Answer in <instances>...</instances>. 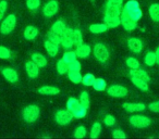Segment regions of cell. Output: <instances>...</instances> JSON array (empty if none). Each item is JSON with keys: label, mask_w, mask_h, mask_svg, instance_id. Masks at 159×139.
I'll list each match as a JSON object with an SVG mask.
<instances>
[{"label": "cell", "mask_w": 159, "mask_h": 139, "mask_svg": "<svg viewBox=\"0 0 159 139\" xmlns=\"http://www.w3.org/2000/svg\"><path fill=\"white\" fill-rule=\"evenodd\" d=\"M66 108L68 110L72 113V115L76 119H82L86 115V108L81 104V102L77 101L75 98H70L66 102Z\"/></svg>", "instance_id": "obj_1"}, {"label": "cell", "mask_w": 159, "mask_h": 139, "mask_svg": "<svg viewBox=\"0 0 159 139\" xmlns=\"http://www.w3.org/2000/svg\"><path fill=\"white\" fill-rule=\"evenodd\" d=\"M124 10L135 21H139L142 18V15H143L141 8H139V5L136 0H130V1H128L125 7H124Z\"/></svg>", "instance_id": "obj_2"}, {"label": "cell", "mask_w": 159, "mask_h": 139, "mask_svg": "<svg viewBox=\"0 0 159 139\" xmlns=\"http://www.w3.org/2000/svg\"><path fill=\"white\" fill-rule=\"evenodd\" d=\"M39 113L40 111L37 106H34V104L27 106L23 110V119L27 123H34L39 116Z\"/></svg>", "instance_id": "obj_3"}, {"label": "cell", "mask_w": 159, "mask_h": 139, "mask_svg": "<svg viewBox=\"0 0 159 139\" xmlns=\"http://www.w3.org/2000/svg\"><path fill=\"white\" fill-rule=\"evenodd\" d=\"M16 15L14 14H10L1 23V25H0V32H1V34H5V35L10 34L16 28Z\"/></svg>", "instance_id": "obj_4"}, {"label": "cell", "mask_w": 159, "mask_h": 139, "mask_svg": "<svg viewBox=\"0 0 159 139\" xmlns=\"http://www.w3.org/2000/svg\"><path fill=\"white\" fill-rule=\"evenodd\" d=\"M94 55L99 62L104 63L109 59V50L104 44H96L94 47Z\"/></svg>", "instance_id": "obj_5"}, {"label": "cell", "mask_w": 159, "mask_h": 139, "mask_svg": "<svg viewBox=\"0 0 159 139\" xmlns=\"http://www.w3.org/2000/svg\"><path fill=\"white\" fill-rule=\"evenodd\" d=\"M130 123L136 128H146L150 125L152 121L149 117L144 116V115H132L130 117Z\"/></svg>", "instance_id": "obj_6"}, {"label": "cell", "mask_w": 159, "mask_h": 139, "mask_svg": "<svg viewBox=\"0 0 159 139\" xmlns=\"http://www.w3.org/2000/svg\"><path fill=\"white\" fill-rule=\"evenodd\" d=\"M72 113L69 110H59L57 111L55 115V119L59 125H68L69 123H71L73 119Z\"/></svg>", "instance_id": "obj_7"}, {"label": "cell", "mask_w": 159, "mask_h": 139, "mask_svg": "<svg viewBox=\"0 0 159 139\" xmlns=\"http://www.w3.org/2000/svg\"><path fill=\"white\" fill-rule=\"evenodd\" d=\"M121 24L124 27L125 31H134L137 27V21L133 20L128 13H126L125 10H122L121 13Z\"/></svg>", "instance_id": "obj_8"}, {"label": "cell", "mask_w": 159, "mask_h": 139, "mask_svg": "<svg viewBox=\"0 0 159 139\" xmlns=\"http://www.w3.org/2000/svg\"><path fill=\"white\" fill-rule=\"evenodd\" d=\"M73 33H74V29L66 28V31L61 35V42H60V45H62L63 48L70 49L74 46V42H73Z\"/></svg>", "instance_id": "obj_9"}, {"label": "cell", "mask_w": 159, "mask_h": 139, "mask_svg": "<svg viewBox=\"0 0 159 139\" xmlns=\"http://www.w3.org/2000/svg\"><path fill=\"white\" fill-rule=\"evenodd\" d=\"M108 95L115 98H123L128 96V89L121 85H112L108 88Z\"/></svg>", "instance_id": "obj_10"}, {"label": "cell", "mask_w": 159, "mask_h": 139, "mask_svg": "<svg viewBox=\"0 0 159 139\" xmlns=\"http://www.w3.org/2000/svg\"><path fill=\"white\" fill-rule=\"evenodd\" d=\"M58 9H59L58 2L56 1V0H51V1H49V2L44 7L43 12H44L45 16H47V18H51V16H53L56 13H57Z\"/></svg>", "instance_id": "obj_11"}, {"label": "cell", "mask_w": 159, "mask_h": 139, "mask_svg": "<svg viewBox=\"0 0 159 139\" xmlns=\"http://www.w3.org/2000/svg\"><path fill=\"white\" fill-rule=\"evenodd\" d=\"M123 109L128 112L132 113V112H141V111H144L146 109V106L144 103H141V102H125V103L122 104Z\"/></svg>", "instance_id": "obj_12"}, {"label": "cell", "mask_w": 159, "mask_h": 139, "mask_svg": "<svg viewBox=\"0 0 159 139\" xmlns=\"http://www.w3.org/2000/svg\"><path fill=\"white\" fill-rule=\"evenodd\" d=\"M25 70L27 75L31 78H36L39 74V66L33 61H29L25 63Z\"/></svg>", "instance_id": "obj_13"}, {"label": "cell", "mask_w": 159, "mask_h": 139, "mask_svg": "<svg viewBox=\"0 0 159 139\" xmlns=\"http://www.w3.org/2000/svg\"><path fill=\"white\" fill-rule=\"evenodd\" d=\"M128 46L132 52L139 53L142 51V49H143V42H142V40L139 39V38L132 37L128 40Z\"/></svg>", "instance_id": "obj_14"}, {"label": "cell", "mask_w": 159, "mask_h": 139, "mask_svg": "<svg viewBox=\"0 0 159 139\" xmlns=\"http://www.w3.org/2000/svg\"><path fill=\"white\" fill-rule=\"evenodd\" d=\"M2 75L8 82L10 83H16L19 80V75L16 73V70L13 68H10V67H6L2 70Z\"/></svg>", "instance_id": "obj_15"}, {"label": "cell", "mask_w": 159, "mask_h": 139, "mask_svg": "<svg viewBox=\"0 0 159 139\" xmlns=\"http://www.w3.org/2000/svg\"><path fill=\"white\" fill-rule=\"evenodd\" d=\"M91 51H92V49H91V47H89V45L81 44L80 46L76 47L75 53H76V57L84 59V58H87L89 54H91Z\"/></svg>", "instance_id": "obj_16"}, {"label": "cell", "mask_w": 159, "mask_h": 139, "mask_svg": "<svg viewBox=\"0 0 159 139\" xmlns=\"http://www.w3.org/2000/svg\"><path fill=\"white\" fill-rule=\"evenodd\" d=\"M105 24H107V26L109 28H116L121 24V18L120 16H110V15H105L104 16Z\"/></svg>", "instance_id": "obj_17"}, {"label": "cell", "mask_w": 159, "mask_h": 139, "mask_svg": "<svg viewBox=\"0 0 159 139\" xmlns=\"http://www.w3.org/2000/svg\"><path fill=\"white\" fill-rule=\"evenodd\" d=\"M130 76L131 77H136V78H139V80H143L147 83L150 80L149 75L147 74V72L144 71V70H139V68H135V70L130 71Z\"/></svg>", "instance_id": "obj_18"}, {"label": "cell", "mask_w": 159, "mask_h": 139, "mask_svg": "<svg viewBox=\"0 0 159 139\" xmlns=\"http://www.w3.org/2000/svg\"><path fill=\"white\" fill-rule=\"evenodd\" d=\"M45 48L46 51L50 57H56L59 51V45L55 44V42H51L50 40H46L45 41Z\"/></svg>", "instance_id": "obj_19"}, {"label": "cell", "mask_w": 159, "mask_h": 139, "mask_svg": "<svg viewBox=\"0 0 159 139\" xmlns=\"http://www.w3.org/2000/svg\"><path fill=\"white\" fill-rule=\"evenodd\" d=\"M38 93L40 95L53 96V95H58L60 93V89L55 86H43L40 88H38Z\"/></svg>", "instance_id": "obj_20"}, {"label": "cell", "mask_w": 159, "mask_h": 139, "mask_svg": "<svg viewBox=\"0 0 159 139\" xmlns=\"http://www.w3.org/2000/svg\"><path fill=\"white\" fill-rule=\"evenodd\" d=\"M38 36V29L37 27L33 26V25H30L25 28L24 31V38L27 40H34Z\"/></svg>", "instance_id": "obj_21"}, {"label": "cell", "mask_w": 159, "mask_h": 139, "mask_svg": "<svg viewBox=\"0 0 159 139\" xmlns=\"http://www.w3.org/2000/svg\"><path fill=\"white\" fill-rule=\"evenodd\" d=\"M148 12L152 21L159 22V3H152L148 9Z\"/></svg>", "instance_id": "obj_22"}, {"label": "cell", "mask_w": 159, "mask_h": 139, "mask_svg": "<svg viewBox=\"0 0 159 139\" xmlns=\"http://www.w3.org/2000/svg\"><path fill=\"white\" fill-rule=\"evenodd\" d=\"M122 6L119 7H106L105 10V15H110V16H120L122 13Z\"/></svg>", "instance_id": "obj_23"}, {"label": "cell", "mask_w": 159, "mask_h": 139, "mask_svg": "<svg viewBox=\"0 0 159 139\" xmlns=\"http://www.w3.org/2000/svg\"><path fill=\"white\" fill-rule=\"evenodd\" d=\"M32 61L35 62L39 67H44L47 64V59L40 53H33L32 54Z\"/></svg>", "instance_id": "obj_24"}, {"label": "cell", "mask_w": 159, "mask_h": 139, "mask_svg": "<svg viewBox=\"0 0 159 139\" xmlns=\"http://www.w3.org/2000/svg\"><path fill=\"white\" fill-rule=\"evenodd\" d=\"M109 27L107 26V24H93L89 26V31L93 34H102L105 33V32L108 31Z\"/></svg>", "instance_id": "obj_25"}, {"label": "cell", "mask_w": 159, "mask_h": 139, "mask_svg": "<svg viewBox=\"0 0 159 139\" xmlns=\"http://www.w3.org/2000/svg\"><path fill=\"white\" fill-rule=\"evenodd\" d=\"M132 83L134 86H136L139 90L142 91H147L148 90V83L145 82L143 80H139V78H136V77H132Z\"/></svg>", "instance_id": "obj_26"}, {"label": "cell", "mask_w": 159, "mask_h": 139, "mask_svg": "<svg viewBox=\"0 0 159 139\" xmlns=\"http://www.w3.org/2000/svg\"><path fill=\"white\" fill-rule=\"evenodd\" d=\"M66 24H64L62 21H57V22L53 23L52 27H51V31L55 32L56 34H58V35H62L63 34V32L66 31Z\"/></svg>", "instance_id": "obj_27"}, {"label": "cell", "mask_w": 159, "mask_h": 139, "mask_svg": "<svg viewBox=\"0 0 159 139\" xmlns=\"http://www.w3.org/2000/svg\"><path fill=\"white\" fill-rule=\"evenodd\" d=\"M68 76H69V80H70L72 83H74V84L81 83L82 82V78H83V76L81 75L80 71H69Z\"/></svg>", "instance_id": "obj_28"}, {"label": "cell", "mask_w": 159, "mask_h": 139, "mask_svg": "<svg viewBox=\"0 0 159 139\" xmlns=\"http://www.w3.org/2000/svg\"><path fill=\"white\" fill-rule=\"evenodd\" d=\"M144 62H145L146 65L148 66H152L157 63L156 61V53L152 52V51H149V52L146 53L145 58H144Z\"/></svg>", "instance_id": "obj_29"}, {"label": "cell", "mask_w": 159, "mask_h": 139, "mask_svg": "<svg viewBox=\"0 0 159 139\" xmlns=\"http://www.w3.org/2000/svg\"><path fill=\"white\" fill-rule=\"evenodd\" d=\"M100 132H102V125L99 123H97V122L94 123L91 129V138L93 139L98 138V136L100 135Z\"/></svg>", "instance_id": "obj_30"}, {"label": "cell", "mask_w": 159, "mask_h": 139, "mask_svg": "<svg viewBox=\"0 0 159 139\" xmlns=\"http://www.w3.org/2000/svg\"><path fill=\"white\" fill-rule=\"evenodd\" d=\"M69 70V64L64 61L63 59L62 60H59L57 63V71L59 74H64L66 73V71Z\"/></svg>", "instance_id": "obj_31"}, {"label": "cell", "mask_w": 159, "mask_h": 139, "mask_svg": "<svg viewBox=\"0 0 159 139\" xmlns=\"http://www.w3.org/2000/svg\"><path fill=\"white\" fill-rule=\"evenodd\" d=\"M73 42H74V45L76 47L80 46L81 44H83V36L80 29H74V33H73Z\"/></svg>", "instance_id": "obj_32"}, {"label": "cell", "mask_w": 159, "mask_h": 139, "mask_svg": "<svg viewBox=\"0 0 159 139\" xmlns=\"http://www.w3.org/2000/svg\"><path fill=\"white\" fill-rule=\"evenodd\" d=\"M95 80H96L95 76H94L93 74H91V73L84 75V76H83V78H82V83L85 85V86H93L94 83H95Z\"/></svg>", "instance_id": "obj_33"}, {"label": "cell", "mask_w": 159, "mask_h": 139, "mask_svg": "<svg viewBox=\"0 0 159 139\" xmlns=\"http://www.w3.org/2000/svg\"><path fill=\"white\" fill-rule=\"evenodd\" d=\"M47 37H48V40H50L51 42H55L57 45H60V42H61V35H58L52 31L49 32Z\"/></svg>", "instance_id": "obj_34"}, {"label": "cell", "mask_w": 159, "mask_h": 139, "mask_svg": "<svg viewBox=\"0 0 159 139\" xmlns=\"http://www.w3.org/2000/svg\"><path fill=\"white\" fill-rule=\"evenodd\" d=\"M80 102L82 104L84 108H89V93L87 91H83L81 93V98H80Z\"/></svg>", "instance_id": "obj_35"}, {"label": "cell", "mask_w": 159, "mask_h": 139, "mask_svg": "<svg viewBox=\"0 0 159 139\" xmlns=\"http://www.w3.org/2000/svg\"><path fill=\"white\" fill-rule=\"evenodd\" d=\"M93 87L95 88V90H97V91L105 90V88H106V82H105L102 78H97V80H95V83H94Z\"/></svg>", "instance_id": "obj_36"}, {"label": "cell", "mask_w": 159, "mask_h": 139, "mask_svg": "<svg viewBox=\"0 0 159 139\" xmlns=\"http://www.w3.org/2000/svg\"><path fill=\"white\" fill-rule=\"evenodd\" d=\"M86 136V128L84 126H79V127L75 129L74 132V137L76 139H82Z\"/></svg>", "instance_id": "obj_37"}, {"label": "cell", "mask_w": 159, "mask_h": 139, "mask_svg": "<svg viewBox=\"0 0 159 139\" xmlns=\"http://www.w3.org/2000/svg\"><path fill=\"white\" fill-rule=\"evenodd\" d=\"M62 59L69 64V63H71V62L74 61V60H76V53L73 52V51H66V52L63 54V58H62Z\"/></svg>", "instance_id": "obj_38"}, {"label": "cell", "mask_w": 159, "mask_h": 139, "mask_svg": "<svg viewBox=\"0 0 159 139\" xmlns=\"http://www.w3.org/2000/svg\"><path fill=\"white\" fill-rule=\"evenodd\" d=\"M126 65L131 68V70H135V68L139 67V62L135 58H128L126 59Z\"/></svg>", "instance_id": "obj_39"}, {"label": "cell", "mask_w": 159, "mask_h": 139, "mask_svg": "<svg viewBox=\"0 0 159 139\" xmlns=\"http://www.w3.org/2000/svg\"><path fill=\"white\" fill-rule=\"evenodd\" d=\"M39 6H40V0H27L26 1V7L30 10L38 9Z\"/></svg>", "instance_id": "obj_40"}, {"label": "cell", "mask_w": 159, "mask_h": 139, "mask_svg": "<svg viewBox=\"0 0 159 139\" xmlns=\"http://www.w3.org/2000/svg\"><path fill=\"white\" fill-rule=\"evenodd\" d=\"M11 57V52L8 48L0 46V59H9Z\"/></svg>", "instance_id": "obj_41"}, {"label": "cell", "mask_w": 159, "mask_h": 139, "mask_svg": "<svg viewBox=\"0 0 159 139\" xmlns=\"http://www.w3.org/2000/svg\"><path fill=\"white\" fill-rule=\"evenodd\" d=\"M7 8H8V2L6 1V0L0 1V21L2 20L3 16H5L6 11H7Z\"/></svg>", "instance_id": "obj_42"}, {"label": "cell", "mask_w": 159, "mask_h": 139, "mask_svg": "<svg viewBox=\"0 0 159 139\" xmlns=\"http://www.w3.org/2000/svg\"><path fill=\"white\" fill-rule=\"evenodd\" d=\"M112 137H113V138H116V139H124V138H126V135L124 134L123 130L115 129V130H113V132H112Z\"/></svg>", "instance_id": "obj_43"}, {"label": "cell", "mask_w": 159, "mask_h": 139, "mask_svg": "<svg viewBox=\"0 0 159 139\" xmlns=\"http://www.w3.org/2000/svg\"><path fill=\"white\" fill-rule=\"evenodd\" d=\"M69 70L70 71H80L81 70V63L76 60H74L73 62L69 63Z\"/></svg>", "instance_id": "obj_44"}, {"label": "cell", "mask_w": 159, "mask_h": 139, "mask_svg": "<svg viewBox=\"0 0 159 139\" xmlns=\"http://www.w3.org/2000/svg\"><path fill=\"white\" fill-rule=\"evenodd\" d=\"M104 123L106 124L107 126H113L116 124V119L112 115H106L104 119Z\"/></svg>", "instance_id": "obj_45"}, {"label": "cell", "mask_w": 159, "mask_h": 139, "mask_svg": "<svg viewBox=\"0 0 159 139\" xmlns=\"http://www.w3.org/2000/svg\"><path fill=\"white\" fill-rule=\"evenodd\" d=\"M122 3H123V0H108L106 7H119L122 6Z\"/></svg>", "instance_id": "obj_46"}, {"label": "cell", "mask_w": 159, "mask_h": 139, "mask_svg": "<svg viewBox=\"0 0 159 139\" xmlns=\"http://www.w3.org/2000/svg\"><path fill=\"white\" fill-rule=\"evenodd\" d=\"M148 109H149L152 112L159 113V101H155V102L149 103L148 104Z\"/></svg>", "instance_id": "obj_47"}, {"label": "cell", "mask_w": 159, "mask_h": 139, "mask_svg": "<svg viewBox=\"0 0 159 139\" xmlns=\"http://www.w3.org/2000/svg\"><path fill=\"white\" fill-rule=\"evenodd\" d=\"M156 61H157V64H159V47L157 48V50H156Z\"/></svg>", "instance_id": "obj_48"}]
</instances>
